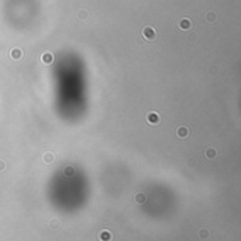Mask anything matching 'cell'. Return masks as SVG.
<instances>
[{
  "label": "cell",
  "mask_w": 241,
  "mask_h": 241,
  "mask_svg": "<svg viewBox=\"0 0 241 241\" xmlns=\"http://www.w3.org/2000/svg\"><path fill=\"white\" fill-rule=\"evenodd\" d=\"M143 37L147 40V41H154L157 38V31H155V28L154 27H145L144 30H143Z\"/></svg>",
  "instance_id": "cell-1"
},
{
  "label": "cell",
  "mask_w": 241,
  "mask_h": 241,
  "mask_svg": "<svg viewBox=\"0 0 241 241\" xmlns=\"http://www.w3.org/2000/svg\"><path fill=\"white\" fill-rule=\"evenodd\" d=\"M147 121L150 124H152V126H155V124H158L161 121L159 118V114L155 112H148L147 113Z\"/></svg>",
  "instance_id": "cell-2"
},
{
  "label": "cell",
  "mask_w": 241,
  "mask_h": 241,
  "mask_svg": "<svg viewBox=\"0 0 241 241\" xmlns=\"http://www.w3.org/2000/svg\"><path fill=\"white\" fill-rule=\"evenodd\" d=\"M179 28L182 30V31H187V30H190L192 28V21L189 20V18H182L181 20V23H179Z\"/></svg>",
  "instance_id": "cell-3"
},
{
  "label": "cell",
  "mask_w": 241,
  "mask_h": 241,
  "mask_svg": "<svg viewBox=\"0 0 241 241\" xmlns=\"http://www.w3.org/2000/svg\"><path fill=\"white\" fill-rule=\"evenodd\" d=\"M10 57H11V59H14V61H20V59L23 58V51L20 48H13L10 51Z\"/></svg>",
  "instance_id": "cell-4"
},
{
  "label": "cell",
  "mask_w": 241,
  "mask_h": 241,
  "mask_svg": "<svg viewBox=\"0 0 241 241\" xmlns=\"http://www.w3.org/2000/svg\"><path fill=\"white\" fill-rule=\"evenodd\" d=\"M41 61H43V64L45 65H49L54 62V54L52 52H44L43 57H41Z\"/></svg>",
  "instance_id": "cell-5"
},
{
  "label": "cell",
  "mask_w": 241,
  "mask_h": 241,
  "mask_svg": "<svg viewBox=\"0 0 241 241\" xmlns=\"http://www.w3.org/2000/svg\"><path fill=\"white\" fill-rule=\"evenodd\" d=\"M176 135L179 137V138H186L187 135H189V130H187V127H179V129L176 130Z\"/></svg>",
  "instance_id": "cell-6"
},
{
  "label": "cell",
  "mask_w": 241,
  "mask_h": 241,
  "mask_svg": "<svg viewBox=\"0 0 241 241\" xmlns=\"http://www.w3.org/2000/svg\"><path fill=\"white\" fill-rule=\"evenodd\" d=\"M99 240L100 241H110L112 240V233L107 231V230L100 231V234H99Z\"/></svg>",
  "instance_id": "cell-7"
},
{
  "label": "cell",
  "mask_w": 241,
  "mask_h": 241,
  "mask_svg": "<svg viewBox=\"0 0 241 241\" xmlns=\"http://www.w3.org/2000/svg\"><path fill=\"white\" fill-rule=\"evenodd\" d=\"M204 155H206V158H209V159H213L214 157L217 155V151L214 150V148H209V150H206Z\"/></svg>",
  "instance_id": "cell-8"
},
{
  "label": "cell",
  "mask_w": 241,
  "mask_h": 241,
  "mask_svg": "<svg viewBox=\"0 0 241 241\" xmlns=\"http://www.w3.org/2000/svg\"><path fill=\"white\" fill-rule=\"evenodd\" d=\"M52 161H54V154L52 152H47V154L44 155V162H45V164H51Z\"/></svg>",
  "instance_id": "cell-9"
},
{
  "label": "cell",
  "mask_w": 241,
  "mask_h": 241,
  "mask_svg": "<svg viewBox=\"0 0 241 241\" xmlns=\"http://www.w3.org/2000/svg\"><path fill=\"white\" fill-rule=\"evenodd\" d=\"M206 20L209 23H213L214 20H216V14H214L213 11H209V13H206Z\"/></svg>",
  "instance_id": "cell-10"
},
{
  "label": "cell",
  "mask_w": 241,
  "mask_h": 241,
  "mask_svg": "<svg viewBox=\"0 0 241 241\" xmlns=\"http://www.w3.org/2000/svg\"><path fill=\"white\" fill-rule=\"evenodd\" d=\"M135 202H137V203H144L145 202V195L144 193H138V195L135 196Z\"/></svg>",
  "instance_id": "cell-11"
},
{
  "label": "cell",
  "mask_w": 241,
  "mask_h": 241,
  "mask_svg": "<svg viewBox=\"0 0 241 241\" xmlns=\"http://www.w3.org/2000/svg\"><path fill=\"white\" fill-rule=\"evenodd\" d=\"M78 17H79L80 20H86V18H87V11H86V10H80L79 13H78Z\"/></svg>",
  "instance_id": "cell-12"
},
{
  "label": "cell",
  "mask_w": 241,
  "mask_h": 241,
  "mask_svg": "<svg viewBox=\"0 0 241 241\" xmlns=\"http://www.w3.org/2000/svg\"><path fill=\"white\" fill-rule=\"evenodd\" d=\"M199 236H200V238H206V237L209 236V231H206V230H200V231H199Z\"/></svg>",
  "instance_id": "cell-13"
},
{
  "label": "cell",
  "mask_w": 241,
  "mask_h": 241,
  "mask_svg": "<svg viewBox=\"0 0 241 241\" xmlns=\"http://www.w3.org/2000/svg\"><path fill=\"white\" fill-rule=\"evenodd\" d=\"M4 169H6V162H4V161L0 159V172L4 171Z\"/></svg>",
  "instance_id": "cell-14"
}]
</instances>
